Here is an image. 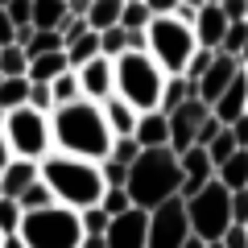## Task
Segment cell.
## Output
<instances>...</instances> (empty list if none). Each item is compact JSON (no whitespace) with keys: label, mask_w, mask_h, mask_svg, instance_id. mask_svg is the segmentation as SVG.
Here are the masks:
<instances>
[{"label":"cell","mask_w":248,"mask_h":248,"mask_svg":"<svg viewBox=\"0 0 248 248\" xmlns=\"http://www.w3.org/2000/svg\"><path fill=\"white\" fill-rule=\"evenodd\" d=\"M37 178V161H25V157H13L9 166L0 170V195H9V199H17L21 190H25L29 182Z\"/></svg>","instance_id":"d6986e66"},{"label":"cell","mask_w":248,"mask_h":248,"mask_svg":"<svg viewBox=\"0 0 248 248\" xmlns=\"http://www.w3.org/2000/svg\"><path fill=\"white\" fill-rule=\"evenodd\" d=\"M9 161H13V149H9V137L0 133V170L9 166Z\"/></svg>","instance_id":"681fc988"},{"label":"cell","mask_w":248,"mask_h":248,"mask_svg":"<svg viewBox=\"0 0 248 248\" xmlns=\"http://www.w3.org/2000/svg\"><path fill=\"white\" fill-rule=\"evenodd\" d=\"M207 108H211V116L223 124V128H228L236 116H244V112H248V79H244V66H240L236 79H232V83H228V87H223Z\"/></svg>","instance_id":"5bb4252c"},{"label":"cell","mask_w":248,"mask_h":248,"mask_svg":"<svg viewBox=\"0 0 248 248\" xmlns=\"http://www.w3.org/2000/svg\"><path fill=\"white\" fill-rule=\"evenodd\" d=\"M25 104H29V108H37V112H46V116L54 112V99H50V87H46V83H29Z\"/></svg>","instance_id":"f35d334b"},{"label":"cell","mask_w":248,"mask_h":248,"mask_svg":"<svg viewBox=\"0 0 248 248\" xmlns=\"http://www.w3.org/2000/svg\"><path fill=\"white\" fill-rule=\"evenodd\" d=\"M186 240H190V223H186L182 195L145 211V248H182Z\"/></svg>","instance_id":"9c48e42d"},{"label":"cell","mask_w":248,"mask_h":248,"mask_svg":"<svg viewBox=\"0 0 248 248\" xmlns=\"http://www.w3.org/2000/svg\"><path fill=\"white\" fill-rule=\"evenodd\" d=\"M75 75H79L83 99H91V104H104L108 95H116V71H112V58H104V54H95L83 66H75Z\"/></svg>","instance_id":"8fae6325"},{"label":"cell","mask_w":248,"mask_h":248,"mask_svg":"<svg viewBox=\"0 0 248 248\" xmlns=\"http://www.w3.org/2000/svg\"><path fill=\"white\" fill-rule=\"evenodd\" d=\"M120 9H124V0H91L87 4V13H83V21H87V29H108V25H116L120 21Z\"/></svg>","instance_id":"cb8c5ba5"},{"label":"cell","mask_w":248,"mask_h":248,"mask_svg":"<svg viewBox=\"0 0 248 248\" xmlns=\"http://www.w3.org/2000/svg\"><path fill=\"white\" fill-rule=\"evenodd\" d=\"M240 62H248V42H244V50H240Z\"/></svg>","instance_id":"9f6ffc18"},{"label":"cell","mask_w":248,"mask_h":248,"mask_svg":"<svg viewBox=\"0 0 248 248\" xmlns=\"http://www.w3.org/2000/svg\"><path fill=\"white\" fill-rule=\"evenodd\" d=\"M207 112L211 108L203 104V99H186V104H178L174 112L166 116V124H170V149L174 153H182V149H190L195 145V133H199V124L207 120Z\"/></svg>","instance_id":"30bf717a"},{"label":"cell","mask_w":248,"mask_h":248,"mask_svg":"<svg viewBox=\"0 0 248 248\" xmlns=\"http://www.w3.org/2000/svg\"><path fill=\"white\" fill-rule=\"evenodd\" d=\"M25 95H29V79L25 75H0V112L21 108Z\"/></svg>","instance_id":"4316f807"},{"label":"cell","mask_w":248,"mask_h":248,"mask_svg":"<svg viewBox=\"0 0 248 248\" xmlns=\"http://www.w3.org/2000/svg\"><path fill=\"white\" fill-rule=\"evenodd\" d=\"M219 128H223V124H219V120H215V116H211V112H207V120H203V124H199V133H195V145H207V141H211V137H215V133H219Z\"/></svg>","instance_id":"bcb514c9"},{"label":"cell","mask_w":248,"mask_h":248,"mask_svg":"<svg viewBox=\"0 0 248 248\" xmlns=\"http://www.w3.org/2000/svg\"><path fill=\"white\" fill-rule=\"evenodd\" d=\"M87 4H91V0H66V13H71V17H83Z\"/></svg>","instance_id":"f907efd6"},{"label":"cell","mask_w":248,"mask_h":248,"mask_svg":"<svg viewBox=\"0 0 248 248\" xmlns=\"http://www.w3.org/2000/svg\"><path fill=\"white\" fill-rule=\"evenodd\" d=\"M116 71V95L124 104H133L137 112H153L161 104V87H166V71L149 58L145 50H124L112 58Z\"/></svg>","instance_id":"277c9868"},{"label":"cell","mask_w":248,"mask_h":248,"mask_svg":"<svg viewBox=\"0 0 248 248\" xmlns=\"http://www.w3.org/2000/svg\"><path fill=\"white\" fill-rule=\"evenodd\" d=\"M203 149H207V157H211V166H219V161L228 157L232 149H236V141H232V133H228V128H219V133H215L211 141L203 145Z\"/></svg>","instance_id":"74e56055"},{"label":"cell","mask_w":248,"mask_h":248,"mask_svg":"<svg viewBox=\"0 0 248 248\" xmlns=\"http://www.w3.org/2000/svg\"><path fill=\"white\" fill-rule=\"evenodd\" d=\"M228 211H232V223H248V186L232 190V199H228Z\"/></svg>","instance_id":"60d3db41"},{"label":"cell","mask_w":248,"mask_h":248,"mask_svg":"<svg viewBox=\"0 0 248 248\" xmlns=\"http://www.w3.org/2000/svg\"><path fill=\"white\" fill-rule=\"evenodd\" d=\"M17 236L25 240V248H79V240H83L79 211H71V207H62V203L25 211Z\"/></svg>","instance_id":"5b68a950"},{"label":"cell","mask_w":248,"mask_h":248,"mask_svg":"<svg viewBox=\"0 0 248 248\" xmlns=\"http://www.w3.org/2000/svg\"><path fill=\"white\" fill-rule=\"evenodd\" d=\"M62 54H66V66H83L87 58H95V54H99L95 29H87V33H79L75 42H66V46H62Z\"/></svg>","instance_id":"484cf974"},{"label":"cell","mask_w":248,"mask_h":248,"mask_svg":"<svg viewBox=\"0 0 248 248\" xmlns=\"http://www.w3.org/2000/svg\"><path fill=\"white\" fill-rule=\"evenodd\" d=\"M215 182L228 186V190H240V186H248V149H232L228 157L215 166Z\"/></svg>","instance_id":"ffe728a7"},{"label":"cell","mask_w":248,"mask_h":248,"mask_svg":"<svg viewBox=\"0 0 248 248\" xmlns=\"http://www.w3.org/2000/svg\"><path fill=\"white\" fill-rule=\"evenodd\" d=\"M99 174H104V186H124V178H128V170L116 166V161H99Z\"/></svg>","instance_id":"7bdbcfd3"},{"label":"cell","mask_w":248,"mask_h":248,"mask_svg":"<svg viewBox=\"0 0 248 248\" xmlns=\"http://www.w3.org/2000/svg\"><path fill=\"white\" fill-rule=\"evenodd\" d=\"M0 248H25V240L17 232H9V236H0Z\"/></svg>","instance_id":"816d5d0a"},{"label":"cell","mask_w":248,"mask_h":248,"mask_svg":"<svg viewBox=\"0 0 248 248\" xmlns=\"http://www.w3.org/2000/svg\"><path fill=\"white\" fill-rule=\"evenodd\" d=\"M244 21H248V9H244Z\"/></svg>","instance_id":"91938a15"},{"label":"cell","mask_w":248,"mask_h":248,"mask_svg":"<svg viewBox=\"0 0 248 248\" xmlns=\"http://www.w3.org/2000/svg\"><path fill=\"white\" fill-rule=\"evenodd\" d=\"M79 248H108V244H104V236H83Z\"/></svg>","instance_id":"f5cc1de1"},{"label":"cell","mask_w":248,"mask_h":248,"mask_svg":"<svg viewBox=\"0 0 248 248\" xmlns=\"http://www.w3.org/2000/svg\"><path fill=\"white\" fill-rule=\"evenodd\" d=\"M182 248H203V240H195V236H190V240H186Z\"/></svg>","instance_id":"db71d44e"},{"label":"cell","mask_w":248,"mask_h":248,"mask_svg":"<svg viewBox=\"0 0 248 248\" xmlns=\"http://www.w3.org/2000/svg\"><path fill=\"white\" fill-rule=\"evenodd\" d=\"M244 42H248V21H228V29H223V37H219V46H215V54H228V58H240Z\"/></svg>","instance_id":"83f0119b"},{"label":"cell","mask_w":248,"mask_h":248,"mask_svg":"<svg viewBox=\"0 0 248 248\" xmlns=\"http://www.w3.org/2000/svg\"><path fill=\"white\" fill-rule=\"evenodd\" d=\"M228 199H232V190H228V186H219L215 178H211L207 186H199L190 199H182V203H186V223H190V236H195V240H219L223 232L232 228Z\"/></svg>","instance_id":"ba28073f"},{"label":"cell","mask_w":248,"mask_h":248,"mask_svg":"<svg viewBox=\"0 0 248 248\" xmlns=\"http://www.w3.org/2000/svg\"><path fill=\"white\" fill-rule=\"evenodd\" d=\"M219 244H223V248H248V232H244V223H232V228L219 236Z\"/></svg>","instance_id":"ee69618b"},{"label":"cell","mask_w":248,"mask_h":248,"mask_svg":"<svg viewBox=\"0 0 248 248\" xmlns=\"http://www.w3.org/2000/svg\"><path fill=\"white\" fill-rule=\"evenodd\" d=\"M54 33L62 37V46H66V42H75L79 33H87V21H83V17H71V13H66V17L58 21V29H54Z\"/></svg>","instance_id":"ab89813d"},{"label":"cell","mask_w":248,"mask_h":248,"mask_svg":"<svg viewBox=\"0 0 248 248\" xmlns=\"http://www.w3.org/2000/svg\"><path fill=\"white\" fill-rule=\"evenodd\" d=\"M203 248H223V244H219V240H203Z\"/></svg>","instance_id":"11a10c76"},{"label":"cell","mask_w":248,"mask_h":248,"mask_svg":"<svg viewBox=\"0 0 248 248\" xmlns=\"http://www.w3.org/2000/svg\"><path fill=\"white\" fill-rule=\"evenodd\" d=\"M21 203L17 199H9V195H0V236H9V232H17L21 228Z\"/></svg>","instance_id":"d590c367"},{"label":"cell","mask_w":248,"mask_h":248,"mask_svg":"<svg viewBox=\"0 0 248 248\" xmlns=\"http://www.w3.org/2000/svg\"><path fill=\"white\" fill-rule=\"evenodd\" d=\"M66 17V0H29V25L33 29H58Z\"/></svg>","instance_id":"603a6c76"},{"label":"cell","mask_w":248,"mask_h":248,"mask_svg":"<svg viewBox=\"0 0 248 248\" xmlns=\"http://www.w3.org/2000/svg\"><path fill=\"white\" fill-rule=\"evenodd\" d=\"M50 99H54V108L58 104H71V99H83V91H79V75H75V66H66V71H58L50 83Z\"/></svg>","instance_id":"d4e9b609"},{"label":"cell","mask_w":248,"mask_h":248,"mask_svg":"<svg viewBox=\"0 0 248 248\" xmlns=\"http://www.w3.org/2000/svg\"><path fill=\"white\" fill-rule=\"evenodd\" d=\"M99 207H104L108 215H120V211H128V207H133V199H128V190H124V186H104Z\"/></svg>","instance_id":"8d00e7d4"},{"label":"cell","mask_w":248,"mask_h":248,"mask_svg":"<svg viewBox=\"0 0 248 248\" xmlns=\"http://www.w3.org/2000/svg\"><path fill=\"white\" fill-rule=\"evenodd\" d=\"M99 112H104V124H108L112 137H133V128H137V108L133 104H124L120 95H108L99 104Z\"/></svg>","instance_id":"ac0fdd59"},{"label":"cell","mask_w":248,"mask_h":248,"mask_svg":"<svg viewBox=\"0 0 248 248\" xmlns=\"http://www.w3.org/2000/svg\"><path fill=\"white\" fill-rule=\"evenodd\" d=\"M99 54H104V58H116V54H124L128 50V33H124L120 25H108V29H99Z\"/></svg>","instance_id":"4dcf8cb0"},{"label":"cell","mask_w":248,"mask_h":248,"mask_svg":"<svg viewBox=\"0 0 248 248\" xmlns=\"http://www.w3.org/2000/svg\"><path fill=\"white\" fill-rule=\"evenodd\" d=\"M104 244L108 248H145V211L128 207V211L112 215L104 228Z\"/></svg>","instance_id":"7c38bea8"},{"label":"cell","mask_w":248,"mask_h":248,"mask_svg":"<svg viewBox=\"0 0 248 248\" xmlns=\"http://www.w3.org/2000/svg\"><path fill=\"white\" fill-rule=\"evenodd\" d=\"M50 145L58 153H75V157L87 161H104L112 133L104 124V112L91 99H71V104H58L50 112Z\"/></svg>","instance_id":"6da1fadb"},{"label":"cell","mask_w":248,"mask_h":248,"mask_svg":"<svg viewBox=\"0 0 248 248\" xmlns=\"http://www.w3.org/2000/svg\"><path fill=\"white\" fill-rule=\"evenodd\" d=\"M195 42L199 46H207V50H215L219 46V37H223V29H228V17L219 13V4H199V13H195Z\"/></svg>","instance_id":"e0dca14e"},{"label":"cell","mask_w":248,"mask_h":248,"mask_svg":"<svg viewBox=\"0 0 248 248\" xmlns=\"http://www.w3.org/2000/svg\"><path fill=\"white\" fill-rule=\"evenodd\" d=\"M58 71H66V54L62 50H50V54H33L25 66V79L29 83H50Z\"/></svg>","instance_id":"44dd1931"},{"label":"cell","mask_w":248,"mask_h":248,"mask_svg":"<svg viewBox=\"0 0 248 248\" xmlns=\"http://www.w3.org/2000/svg\"><path fill=\"white\" fill-rule=\"evenodd\" d=\"M133 141L141 145V149H157V145L170 141V124H166V112H161V108H153V112H137Z\"/></svg>","instance_id":"2e32d148"},{"label":"cell","mask_w":248,"mask_h":248,"mask_svg":"<svg viewBox=\"0 0 248 248\" xmlns=\"http://www.w3.org/2000/svg\"><path fill=\"white\" fill-rule=\"evenodd\" d=\"M21 50H25V58H33V54H50V50H62V37L54 33V29H33Z\"/></svg>","instance_id":"f546056e"},{"label":"cell","mask_w":248,"mask_h":248,"mask_svg":"<svg viewBox=\"0 0 248 248\" xmlns=\"http://www.w3.org/2000/svg\"><path fill=\"white\" fill-rule=\"evenodd\" d=\"M0 9H4V17L13 21V29L29 25V0H0Z\"/></svg>","instance_id":"b9f144b4"},{"label":"cell","mask_w":248,"mask_h":248,"mask_svg":"<svg viewBox=\"0 0 248 248\" xmlns=\"http://www.w3.org/2000/svg\"><path fill=\"white\" fill-rule=\"evenodd\" d=\"M244 9H248V0H219V13L228 21H244Z\"/></svg>","instance_id":"7dc6e473"},{"label":"cell","mask_w":248,"mask_h":248,"mask_svg":"<svg viewBox=\"0 0 248 248\" xmlns=\"http://www.w3.org/2000/svg\"><path fill=\"white\" fill-rule=\"evenodd\" d=\"M25 66H29V58H25V50L21 46H0V75H25Z\"/></svg>","instance_id":"e575fe53"},{"label":"cell","mask_w":248,"mask_h":248,"mask_svg":"<svg viewBox=\"0 0 248 248\" xmlns=\"http://www.w3.org/2000/svg\"><path fill=\"white\" fill-rule=\"evenodd\" d=\"M141 4H145V9L153 13V17H170V13H174V4H178V0H141Z\"/></svg>","instance_id":"c3c4849f"},{"label":"cell","mask_w":248,"mask_h":248,"mask_svg":"<svg viewBox=\"0 0 248 248\" xmlns=\"http://www.w3.org/2000/svg\"><path fill=\"white\" fill-rule=\"evenodd\" d=\"M178 170H182V190H178L182 199H190L199 186H207L215 178V166H211V157H207L203 145H190V149L178 153Z\"/></svg>","instance_id":"4fadbf2b"},{"label":"cell","mask_w":248,"mask_h":248,"mask_svg":"<svg viewBox=\"0 0 248 248\" xmlns=\"http://www.w3.org/2000/svg\"><path fill=\"white\" fill-rule=\"evenodd\" d=\"M228 133H232V141H236V149H248V112L228 124Z\"/></svg>","instance_id":"f6af8a7d"},{"label":"cell","mask_w":248,"mask_h":248,"mask_svg":"<svg viewBox=\"0 0 248 248\" xmlns=\"http://www.w3.org/2000/svg\"><path fill=\"white\" fill-rule=\"evenodd\" d=\"M186 99H199L195 95V83H190V79H186V75H166V87H161V112H174V108L178 104H186Z\"/></svg>","instance_id":"7402d4cb"},{"label":"cell","mask_w":248,"mask_h":248,"mask_svg":"<svg viewBox=\"0 0 248 248\" xmlns=\"http://www.w3.org/2000/svg\"><path fill=\"white\" fill-rule=\"evenodd\" d=\"M141 153V145L133 141V137H112V145H108V161H116V166H133V157Z\"/></svg>","instance_id":"1f68e13d"},{"label":"cell","mask_w":248,"mask_h":248,"mask_svg":"<svg viewBox=\"0 0 248 248\" xmlns=\"http://www.w3.org/2000/svg\"><path fill=\"white\" fill-rule=\"evenodd\" d=\"M0 120H4V112H0Z\"/></svg>","instance_id":"94428289"},{"label":"cell","mask_w":248,"mask_h":248,"mask_svg":"<svg viewBox=\"0 0 248 248\" xmlns=\"http://www.w3.org/2000/svg\"><path fill=\"white\" fill-rule=\"evenodd\" d=\"M149 17H153V13L145 9L141 0H124L120 21H116V25H120V29H145V25H149Z\"/></svg>","instance_id":"d6a6232c"},{"label":"cell","mask_w":248,"mask_h":248,"mask_svg":"<svg viewBox=\"0 0 248 248\" xmlns=\"http://www.w3.org/2000/svg\"><path fill=\"white\" fill-rule=\"evenodd\" d=\"M199 4H219V0H199Z\"/></svg>","instance_id":"6f0895ef"},{"label":"cell","mask_w":248,"mask_h":248,"mask_svg":"<svg viewBox=\"0 0 248 248\" xmlns=\"http://www.w3.org/2000/svg\"><path fill=\"white\" fill-rule=\"evenodd\" d=\"M17 203H21V211H37V207H50L54 195H50V186H46L42 178H33V182L17 195Z\"/></svg>","instance_id":"f1b7e54d"},{"label":"cell","mask_w":248,"mask_h":248,"mask_svg":"<svg viewBox=\"0 0 248 248\" xmlns=\"http://www.w3.org/2000/svg\"><path fill=\"white\" fill-rule=\"evenodd\" d=\"M108 219H112V215H108L99 203H95V207H83V211H79V228H83V236H104Z\"/></svg>","instance_id":"836d02e7"},{"label":"cell","mask_w":248,"mask_h":248,"mask_svg":"<svg viewBox=\"0 0 248 248\" xmlns=\"http://www.w3.org/2000/svg\"><path fill=\"white\" fill-rule=\"evenodd\" d=\"M124 190L133 199V207L149 211V207L166 203L182 190V170H178V153L170 145H157V149H141L128 166V178H124Z\"/></svg>","instance_id":"3957f363"},{"label":"cell","mask_w":248,"mask_h":248,"mask_svg":"<svg viewBox=\"0 0 248 248\" xmlns=\"http://www.w3.org/2000/svg\"><path fill=\"white\" fill-rule=\"evenodd\" d=\"M0 133L9 137L13 157H25V161H42L46 153L54 149L50 145V116L37 112V108H29V104L9 108L4 120H0Z\"/></svg>","instance_id":"52a82bcc"},{"label":"cell","mask_w":248,"mask_h":248,"mask_svg":"<svg viewBox=\"0 0 248 248\" xmlns=\"http://www.w3.org/2000/svg\"><path fill=\"white\" fill-rule=\"evenodd\" d=\"M240 66H244L240 58H228V54H215V58H211V66H207V71L195 79V95L203 99V104H211V99L219 95V91L228 87L232 79H236V71H240Z\"/></svg>","instance_id":"9a60e30c"},{"label":"cell","mask_w":248,"mask_h":248,"mask_svg":"<svg viewBox=\"0 0 248 248\" xmlns=\"http://www.w3.org/2000/svg\"><path fill=\"white\" fill-rule=\"evenodd\" d=\"M37 178L50 186L54 203L71 207V211L95 207L99 195H104V174H99V161L75 157V153H58V149H50L42 161H37Z\"/></svg>","instance_id":"7a4b0ae2"},{"label":"cell","mask_w":248,"mask_h":248,"mask_svg":"<svg viewBox=\"0 0 248 248\" xmlns=\"http://www.w3.org/2000/svg\"><path fill=\"white\" fill-rule=\"evenodd\" d=\"M244 79H248V62H244Z\"/></svg>","instance_id":"680465c9"},{"label":"cell","mask_w":248,"mask_h":248,"mask_svg":"<svg viewBox=\"0 0 248 248\" xmlns=\"http://www.w3.org/2000/svg\"><path fill=\"white\" fill-rule=\"evenodd\" d=\"M244 232H248V223H244Z\"/></svg>","instance_id":"6125c7cd"},{"label":"cell","mask_w":248,"mask_h":248,"mask_svg":"<svg viewBox=\"0 0 248 248\" xmlns=\"http://www.w3.org/2000/svg\"><path fill=\"white\" fill-rule=\"evenodd\" d=\"M195 29L178 17H149L145 25V54L157 62L166 75H182L186 58L195 54Z\"/></svg>","instance_id":"8992f818"}]
</instances>
